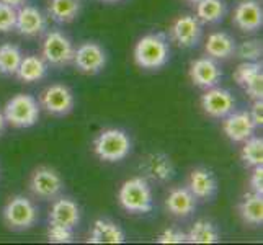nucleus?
I'll return each instance as SVG.
<instances>
[{"mask_svg": "<svg viewBox=\"0 0 263 245\" xmlns=\"http://www.w3.org/2000/svg\"><path fill=\"white\" fill-rule=\"evenodd\" d=\"M222 120V131L232 142L247 141L257 129L249 111H232L228 116H224Z\"/></svg>", "mask_w": 263, "mask_h": 245, "instance_id": "4468645a", "label": "nucleus"}, {"mask_svg": "<svg viewBox=\"0 0 263 245\" xmlns=\"http://www.w3.org/2000/svg\"><path fill=\"white\" fill-rule=\"evenodd\" d=\"M23 59L20 48L12 43H5L0 46V74L15 76L16 69Z\"/></svg>", "mask_w": 263, "mask_h": 245, "instance_id": "cd10ccee", "label": "nucleus"}, {"mask_svg": "<svg viewBox=\"0 0 263 245\" xmlns=\"http://www.w3.org/2000/svg\"><path fill=\"white\" fill-rule=\"evenodd\" d=\"M126 234L118 224L108 219H97L90 232V243H123Z\"/></svg>", "mask_w": 263, "mask_h": 245, "instance_id": "412c9836", "label": "nucleus"}, {"mask_svg": "<svg viewBox=\"0 0 263 245\" xmlns=\"http://www.w3.org/2000/svg\"><path fill=\"white\" fill-rule=\"evenodd\" d=\"M190 79L196 87L211 88L219 84V80L222 79V72L214 59L199 58L190 64Z\"/></svg>", "mask_w": 263, "mask_h": 245, "instance_id": "2eb2a0df", "label": "nucleus"}, {"mask_svg": "<svg viewBox=\"0 0 263 245\" xmlns=\"http://www.w3.org/2000/svg\"><path fill=\"white\" fill-rule=\"evenodd\" d=\"M72 62L82 74H98L106 64V54L97 43H82L74 51Z\"/></svg>", "mask_w": 263, "mask_h": 245, "instance_id": "9b49d317", "label": "nucleus"}, {"mask_svg": "<svg viewBox=\"0 0 263 245\" xmlns=\"http://www.w3.org/2000/svg\"><path fill=\"white\" fill-rule=\"evenodd\" d=\"M234 79L237 85L246 92L252 100H261L263 97V74L261 64L257 61H243L242 64L235 69Z\"/></svg>", "mask_w": 263, "mask_h": 245, "instance_id": "9d476101", "label": "nucleus"}, {"mask_svg": "<svg viewBox=\"0 0 263 245\" xmlns=\"http://www.w3.org/2000/svg\"><path fill=\"white\" fill-rule=\"evenodd\" d=\"M240 159L246 167H257L263 163V139L261 138H249L243 141V147L240 152Z\"/></svg>", "mask_w": 263, "mask_h": 245, "instance_id": "c85d7f7f", "label": "nucleus"}, {"mask_svg": "<svg viewBox=\"0 0 263 245\" xmlns=\"http://www.w3.org/2000/svg\"><path fill=\"white\" fill-rule=\"evenodd\" d=\"M93 150L97 157L105 162H120L129 156L131 139L121 129H105L97 136Z\"/></svg>", "mask_w": 263, "mask_h": 245, "instance_id": "7ed1b4c3", "label": "nucleus"}, {"mask_svg": "<svg viewBox=\"0 0 263 245\" xmlns=\"http://www.w3.org/2000/svg\"><path fill=\"white\" fill-rule=\"evenodd\" d=\"M40 103L49 115L64 116L72 111V108L76 105V98L67 85L52 84L41 92Z\"/></svg>", "mask_w": 263, "mask_h": 245, "instance_id": "0eeeda50", "label": "nucleus"}, {"mask_svg": "<svg viewBox=\"0 0 263 245\" xmlns=\"http://www.w3.org/2000/svg\"><path fill=\"white\" fill-rule=\"evenodd\" d=\"M170 58V46L162 33L146 34L138 41L134 48V61L142 69H160Z\"/></svg>", "mask_w": 263, "mask_h": 245, "instance_id": "f257e3e1", "label": "nucleus"}, {"mask_svg": "<svg viewBox=\"0 0 263 245\" xmlns=\"http://www.w3.org/2000/svg\"><path fill=\"white\" fill-rule=\"evenodd\" d=\"M201 108L208 116L216 118V120H222L224 116L234 111L235 100L229 90L214 85L211 88H206V92L203 93Z\"/></svg>", "mask_w": 263, "mask_h": 245, "instance_id": "1a4fd4ad", "label": "nucleus"}, {"mask_svg": "<svg viewBox=\"0 0 263 245\" xmlns=\"http://www.w3.org/2000/svg\"><path fill=\"white\" fill-rule=\"evenodd\" d=\"M201 22L192 15H181L170 28V38L180 48H195L201 40Z\"/></svg>", "mask_w": 263, "mask_h": 245, "instance_id": "f8f14e48", "label": "nucleus"}, {"mask_svg": "<svg viewBox=\"0 0 263 245\" xmlns=\"http://www.w3.org/2000/svg\"><path fill=\"white\" fill-rule=\"evenodd\" d=\"M141 168L144 174H146V177L154 181H168L175 174L174 162L170 160L168 156L160 152L149 154V156L142 160Z\"/></svg>", "mask_w": 263, "mask_h": 245, "instance_id": "f3484780", "label": "nucleus"}, {"mask_svg": "<svg viewBox=\"0 0 263 245\" xmlns=\"http://www.w3.org/2000/svg\"><path fill=\"white\" fill-rule=\"evenodd\" d=\"M249 113H250L253 124H255L257 128L263 124V102H261V100H253L252 110Z\"/></svg>", "mask_w": 263, "mask_h": 245, "instance_id": "f704fd0d", "label": "nucleus"}, {"mask_svg": "<svg viewBox=\"0 0 263 245\" xmlns=\"http://www.w3.org/2000/svg\"><path fill=\"white\" fill-rule=\"evenodd\" d=\"M0 2H4V4L10 5V7H13V8H18V7L25 5L26 0H0Z\"/></svg>", "mask_w": 263, "mask_h": 245, "instance_id": "c9c22d12", "label": "nucleus"}, {"mask_svg": "<svg viewBox=\"0 0 263 245\" xmlns=\"http://www.w3.org/2000/svg\"><path fill=\"white\" fill-rule=\"evenodd\" d=\"M250 186H252V192L253 193H263V168L261 165L253 167L252 172V177H250Z\"/></svg>", "mask_w": 263, "mask_h": 245, "instance_id": "72a5a7b5", "label": "nucleus"}, {"mask_svg": "<svg viewBox=\"0 0 263 245\" xmlns=\"http://www.w3.org/2000/svg\"><path fill=\"white\" fill-rule=\"evenodd\" d=\"M186 242L192 243H216L219 242V232L216 225L210 221L199 219L196 221L190 232L186 234Z\"/></svg>", "mask_w": 263, "mask_h": 245, "instance_id": "bb28decb", "label": "nucleus"}, {"mask_svg": "<svg viewBox=\"0 0 263 245\" xmlns=\"http://www.w3.org/2000/svg\"><path fill=\"white\" fill-rule=\"evenodd\" d=\"M72 231L74 229L66 228V225L49 222L48 239H49V242H54V243H70L72 240H74V232Z\"/></svg>", "mask_w": 263, "mask_h": 245, "instance_id": "7c9ffc66", "label": "nucleus"}, {"mask_svg": "<svg viewBox=\"0 0 263 245\" xmlns=\"http://www.w3.org/2000/svg\"><path fill=\"white\" fill-rule=\"evenodd\" d=\"M102 2H106V4H115V2H120V0H102Z\"/></svg>", "mask_w": 263, "mask_h": 245, "instance_id": "4c0bfd02", "label": "nucleus"}, {"mask_svg": "<svg viewBox=\"0 0 263 245\" xmlns=\"http://www.w3.org/2000/svg\"><path fill=\"white\" fill-rule=\"evenodd\" d=\"M80 12V0H51L48 13L54 22L70 23Z\"/></svg>", "mask_w": 263, "mask_h": 245, "instance_id": "393cba45", "label": "nucleus"}, {"mask_svg": "<svg viewBox=\"0 0 263 245\" xmlns=\"http://www.w3.org/2000/svg\"><path fill=\"white\" fill-rule=\"evenodd\" d=\"M2 216L5 224L10 229L25 231L33 228L34 222L38 221V210H36L31 199L22 195H16L8 199V203L5 204L2 211Z\"/></svg>", "mask_w": 263, "mask_h": 245, "instance_id": "39448f33", "label": "nucleus"}, {"mask_svg": "<svg viewBox=\"0 0 263 245\" xmlns=\"http://www.w3.org/2000/svg\"><path fill=\"white\" fill-rule=\"evenodd\" d=\"M5 116H4V113L0 111V134H2V131H4V128H5Z\"/></svg>", "mask_w": 263, "mask_h": 245, "instance_id": "e433bc0d", "label": "nucleus"}, {"mask_svg": "<svg viewBox=\"0 0 263 245\" xmlns=\"http://www.w3.org/2000/svg\"><path fill=\"white\" fill-rule=\"evenodd\" d=\"M16 23V8L0 2V33H8L15 30Z\"/></svg>", "mask_w": 263, "mask_h": 245, "instance_id": "2f4dec72", "label": "nucleus"}, {"mask_svg": "<svg viewBox=\"0 0 263 245\" xmlns=\"http://www.w3.org/2000/svg\"><path fill=\"white\" fill-rule=\"evenodd\" d=\"M4 116L13 128H31L40 120V105L31 95L18 93L7 102Z\"/></svg>", "mask_w": 263, "mask_h": 245, "instance_id": "20e7f679", "label": "nucleus"}, {"mask_svg": "<svg viewBox=\"0 0 263 245\" xmlns=\"http://www.w3.org/2000/svg\"><path fill=\"white\" fill-rule=\"evenodd\" d=\"M232 22L239 30L246 33L260 30L263 25V12L260 4L257 0H242L235 7Z\"/></svg>", "mask_w": 263, "mask_h": 245, "instance_id": "dca6fc26", "label": "nucleus"}, {"mask_svg": "<svg viewBox=\"0 0 263 245\" xmlns=\"http://www.w3.org/2000/svg\"><path fill=\"white\" fill-rule=\"evenodd\" d=\"M188 190L198 199H210L216 195L217 181L211 170L204 167H198L190 172L188 177Z\"/></svg>", "mask_w": 263, "mask_h": 245, "instance_id": "a211bd4d", "label": "nucleus"}, {"mask_svg": "<svg viewBox=\"0 0 263 245\" xmlns=\"http://www.w3.org/2000/svg\"><path fill=\"white\" fill-rule=\"evenodd\" d=\"M48 62L40 56H23L20 66L16 69V77L26 84H33L46 77Z\"/></svg>", "mask_w": 263, "mask_h": 245, "instance_id": "5701e85b", "label": "nucleus"}, {"mask_svg": "<svg viewBox=\"0 0 263 245\" xmlns=\"http://www.w3.org/2000/svg\"><path fill=\"white\" fill-rule=\"evenodd\" d=\"M15 30L26 38L40 36L46 30V18L40 8L33 5H22L16 8V23Z\"/></svg>", "mask_w": 263, "mask_h": 245, "instance_id": "ddd939ff", "label": "nucleus"}, {"mask_svg": "<svg viewBox=\"0 0 263 245\" xmlns=\"http://www.w3.org/2000/svg\"><path fill=\"white\" fill-rule=\"evenodd\" d=\"M239 214L242 221L250 225L263 224V198L258 193H247L239 204Z\"/></svg>", "mask_w": 263, "mask_h": 245, "instance_id": "b1692460", "label": "nucleus"}, {"mask_svg": "<svg viewBox=\"0 0 263 245\" xmlns=\"http://www.w3.org/2000/svg\"><path fill=\"white\" fill-rule=\"evenodd\" d=\"M165 208L177 217H188L196 210V198L188 188H174L165 199Z\"/></svg>", "mask_w": 263, "mask_h": 245, "instance_id": "aec40b11", "label": "nucleus"}, {"mask_svg": "<svg viewBox=\"0 0 263 245\" xmlns=\"http://www.w3.org/2000/svg\"><path fill=\"white\" fill-rule=\"evenodd\" d=\"M74 44L61 31H48L41 43V58L51 66L64 67L74 59Z\"/></svg>", "mask_w": 263, "mask_h": 245, "instance_id": "423d86ee", "label": "nucleus"}, {"mask_svg": "<svg viewBox=\"0 0 263 245\" xmlns=\"http://www.w3.org/2000/svg\"><path fill=\"white\" fill-rule=\"evenodd\" d=\"M118 201L123 210L133 214H144L152 211V190L144 177L126 180L118 193Z\"/></svg>", "mask_w": 263, "mask_h": 245, "instance_id": "f03ea898", "label": "nucleus"}, {"mask_svg": "<svg viewBox=\"0 0 263 245\" xmlns=\"http://www.w3.org/2000/svg\"><path fill=\"white\" fill-rule=\"evenodd\" d=\"M186 2H190V4H195V5H196V4L199 2V0H186Z\"/></svg>", "mask_w": 263, "mask_h": 245, "instance_id": "58836bf2", "label": "nucleus"}, {"mask_svg": "<svg viewBox=\"0 0 263 245\" xmlns=\"http://www.w3.org/2000/svg\"><path fill=\"white\" fill-rule=\"evenodd\" d=\"M237 56L243 61H258L261 58L263 46L260 40H247L240 43V46H235Z\"/></svg>", "mask_w": 263, "mask_h": 245, "instance_id": "c756f323", "label": "nucleus"}, {"mask_svg": "<svg viewBox=\"0 0 263 245\" xmlns=\"http://www.w3.org/2000/svg\"><path fill=\"white\" fill-rule=\"evenodd\" d=\"M224 0H199L196 4V18L203 23H217L226 15Z\"/></svg>", "mask_w": 263, "mask_h": 245, "instance_id": "a878e982", "label": "nucleus"}, {"mask_svg": "<svg viewBox=\"0 0 263 245\" xmlns=\"http://www.w3.org/2000/svg\"><path fill=\"white\" fill-rule=\"evenodd\" d=\"M49 222L76 229L80 222V208L77 206L76 201H72V199L61 198L58 201H54L51 208Z\"/></svg>", "mask_w": 263, "mask_h": 245, "instance_id": "6ab92c4d", "label": "nucleus"}, {"mask_svg": "<svg viewBox=\"0 0 263 245\" xmlns=\"http://www.w3.org/2000/svg\"><path fill=\"white\" fill-rule=\"evenodd\" d=\"M157 242L159 243H183V242H186V234L181 232L180 229L170 228L159 235Z\"/></svg>", "mask_w": 263, "mask_h": 245, "instance_id": "473e14b6", "label": "nucleus"}, {"mask_svg": "<svg viewBox=\"0 0 263 245\" xmlns=\"http://www.w3.org/2000/svg\"><path fill=\"white\" fill-rule=\"evenodd\" d=\"M235 41L231 34L224 31H216L208 36L204 43V51L211 59H228L235 52Z\"/></svg>", "mask_w": 263, "mask_h": 245, "instance_id": "4be33fe9", "label": "nucleus"}, {"mask_svg": "<svg viewBox=\"0 0 263 245\" xmlns=\"http://www.w3.org/2000/svg\"><path fill=\"white\" fill-rule=\"evenodd\" d=\"M62 188H64V181L51 167H38L31 174L30 190L34 196L41 199H52L62 192Z\"/></svg>", "mask_w": 263, "mask_h": 245, "instance_id": "6e6552de", "label": "nucleus"}]
</instances>
